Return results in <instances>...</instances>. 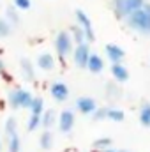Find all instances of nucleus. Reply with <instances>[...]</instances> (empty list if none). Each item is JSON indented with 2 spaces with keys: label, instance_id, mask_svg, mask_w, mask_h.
I'll use <instances>...</instances> for the list:
<instances>
[{
  "label": "nucleus",
  "instance_id": "obj_1",
  "mask_svg": "<svg viewBox=\"0 0 150 152\" xmlns=\"http://www.w3.org/2000/svg\"><path fill=\"white\" fill-rule=\"evenodd\" d=\"M127 23H129V27H133L143 34H150V4H145L141 9L129 14Z\"/></svg>",
  "mask_w": 150,
  "mask_h": 152
},
{
  "label": "nucleus",
  "instance_id": "obj_2",
  "mask_svg": "<svg viewBox=\"0 0 150 152\" xmlns=\"http://www.w3.org/2000/svg\"><path fill=\"white\" fill-rule=\"evenodd\" d=\"M145 5V0H115V9L117 14L122 18H127L129 14H133L134 11L141 9Z\"/></svg>",
  "mask_w": 150,
  "mask_h": 152
},
{
  "label": "nucleus",
  "instance_id": "obj_3",
  "mask_svg": "<svg viewBox=\"0 0 150 152\" xmlns=\"http://www.w3.org/2000/svg\"><path fill=\"white\" fill-rule=\"evenodd\" d=\"M76 20H78V23H79V27L83 28V32H85V36L88 39H94V30H92V23H90V18L87 16V12L85 11H81V9H76Z\"/></svg>",
  "mask_w": 150,
  "mask_h": 152
},
{
  "label": "nucleus",
  "instance_id": "obj_4",
  "mask_svg": "<svg viewBox=\"0 0 150 152\" xmlns=\"http://www.w3.org/2000/svg\"><path fill=\"white\" fill-rule=\"evenodd\" d=\"M57 48H58V51L62 55H66L69 51V48H71V37H69L67 32H60L58 34V37H57Z\"/></svg>",
  "mask_w": 150,
  "mask_h": 152
},
{
  "label": "nucleus",
  "instance_id": "obj_5",
  "mask_svg": "<svg viewBox=\"0 0 150 152\" xmlns=\"http://www.w3.org/2000/svg\"><path fill=\"white\" fill-rule=\"evenodd\" d=\"M76 62L79 66H85L88 62V48L85 44H79L78 50H76Z\"/></svg>",
  "mask_w": 150,
  "mask_h": 152
},
{
  "label": "nucleus",
  "instance_id": "obj_6",
  "mask_svg": "<svg viewBox=\"0 0 150 152\" xmlns=\"http://www.w3.org/2000/svg\"><path fill=\"white\" fill-rule=\"evenodd\" d=\"M106 53H108V57L111 58L113 62H117V60H120V58L124 57L122 48H118V46H115V44H108V46H106Z\"/></svg>",
  "mask_w": 150,
  "mask_h": 152
},
{
  "label": "nucleus",
  "instance_id": "obj_7",
  "mask_svg": "<svg viewBox=\"0 0 150 152\" xmlns=\"http://www.w3.org/2000/svg\"><path fill=\"white\" fill-rule=\"evenodd\" d=\"M88 67H90V71H101V67H103V62H101V58L97 57V55H92V57H88Z\"/></svg>",
  "mask_w": 150,
  "mask_h": 152
},
{
  "label": "nucleus",
  "instance_id": "obj_8",
  "mask_svg": "<svg viewBox=\"0 0 150 152\" xmlns=\"http://www.w3.org/2000/svg\"><path fill=\"white\" fill-rule=\"evenodd\" d=\"M39 66H41V67H44V69L53 67V58H51V55H48V53L41 55V57H39Z\"/></svg>",
  "mask_w": 150,
  "mask_h": 152
},
{
  "label": "nucleus",
  "instance_id": "obj_9",
  "mask_svg": "<svg viewBox=\"0 0 150 152\" xmlns=\"http://www.w3.org/2000/svg\"><path fill=\"white\" fill-rule=\"evenodd\" d=\"M53 94L58 97V99H64L66 96H67V90H66V87L64 85H60V83H57L55 87H53Z\"/></svg>",
  "mask_w": 150,
  "mask_h": 152
},
{
  "label": "nucleus",
  "instance_id": "obj_10",
  "mask_svg": "<svg viewBox=\"0 0 150 152\" xmlns=\"http://www.w3.org/2000/svg\"><path fill=\"white\" fill-rule=\"evenodd\" d=\"M9 34H11L9 23H7L4 18H0V37H5V36H9Z\"/></svg>",
  "mask_w": 150,
  "mask_h": 152
},
{
  "label": "nucleus",
  "instance_id": "obj_11",
  "mask_svg": "<svg viewBox=\"0 0 150 152\" xmlns=\"http://www.w3.org/2000/svg\"><path fill=\"white\" fill-rule=\"evenodd\" d=\"M30 5H32L30 0H14V7L20 11H27V9H30Z\"/></svg>",
  "mask_w": 150,
  "mask_h": 152
},
{
  "label": "nucleus",
  "instance_id": "obj_12",
  "mask_svg": "<svg viewBox=\"0 0 150 152\" xmlns=\"http://www.w3.org/2000/svg\"><path fill=\"white\" fill-rule=\"evenodd\" d=\"M113 75L117 76V78H120V80H125L127 78V71L124 67H120V66H115L113 67Z\"/></svg>",
  "mask_w": 150,
  "mask_h": 152
},
{
  "label": "nucleus",
  "instance_id": "obj_13",
  "mask_svg": "<svg viewBox=\"0 0 150 152\" xmlns=\"http://www.w3.org/2000/svg\"><path fill=\"white\" fill-rule=\"evenodd\" d=\"M7 16H9V18H11V21H14V23H18V20H20V18H18V12H16V7H14V5L7 9Z\"/></svg>",
  "mask_w": 150,
  "mask_h": 152
},
{
  "label": "nucleus",
  "instance_id": "obj_14",
  "mask_svg": "<svg viewBox=\"0 0 150 152\" xmlns=\"http://www.w3.org/2000/svg\"><path fill=\"white\" fill-rule=\"evenodd\" d=\"M74 37L78 42H81L83 39H85V32H83V28L79 27V28H74Z\"/></svg>",
  "mask_w": 150,
  "mask_h": 152
}]
</instances>
